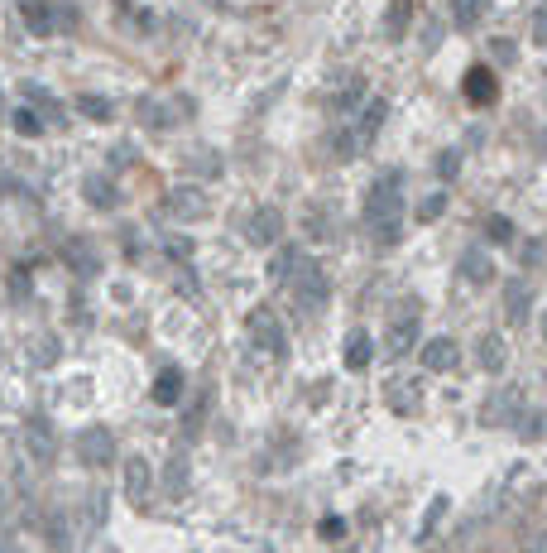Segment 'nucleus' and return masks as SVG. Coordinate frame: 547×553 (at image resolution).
Returning a JSON list of instances; mask_svg holds the SVG:
<instances>
[{"mask_svg": "<svg viewBox=\"0 0 547 553\" xmlns=\"http://www.w3.org/2000/svg\"><path fill=\"white\" fill-rule=\"evenodd\" d=\"M365 222H370V236L380 246H394L399 231H403V174L389 169L384 178L370 183L365 193Z\"/></svg>", "mask_w": 547, "mask_h": 553, "instance_id": "1", "label": "nucleus"}, {"mask_svg": "<svg viewBox=\"0 0 547 553\" xmlns=\"http://www.w3.org/2000/svg\"><path fill=\"white\" fill-rule=\"evenodd\" d=\"M288 289H293V304L303 308V313H322L327 308V298H332V284H327V275H322V265L317 260H298V270H293V279H288Z\"/></svg>", "mask_w": 547, "mask_h": 553, "instance_id": "2", "label": "nucleus"}, {"mask_svg": "<svg viewBox=\"0 0 547 553\" xmlns=\"http://www.w3.org/2000/svg\"><path fill=\"white\" fill-rule=\"evenodd\" d=\"M245 327H250V342L260 351H269V357H283L288 351V332H283V323H279V313L274 308H254L245 317Z\"/></svg>", "mask_w": 547, "mask_h": 553, "instance_id": "3", "label": "nucleus"}, {"mask_svg": "<svg viewBox=\"0 0 547 553\" xmlns=\"http://www.w3.org/2000/svg\"><path fill=\"white\" fill-rule=\"evenodd\" d=\"M25 447H29V457L39 462V467H48L58 457V428H54V418L48 414H29L25 418Z\"/></svg>", "mask_w": 547, "mask_h": 553, "instance_id": "4", "label": "nucleus"}, {"mask_svg": "<svg viewBox=\"0 0 547 553\" xmlns=\"http://www.w3.org/2000/svg\"><path fill=\"white\" fill-rule=\"evenodd\" d=\"M164 212L178 216V222H202V216L212 212V203H207V193H202L197 183H178V188H168Z\"/></svg>", "mask_w": 547, "mask_h": 553, "instance_id": "5", "label": "nucleus"}, {"mask_svg": "<svg viewBox=\"0 0 547 553\" xmlns=\"http://www.w3.org/2000/svg\"><path fill=\"white\" fill-rule=\"evenodd\" d=\"M418 342V298L408 304L394 323H389V332H384V351L389 357H408V347Z\"/></svg>", "mask_w": 547, "mask_h": 553, "instance_id": "6", "label": "nucleus"}, {"mask_svg": "<svg viewBox=\"0 0 547 553\" xmlns=\"http://www.w3.org/2000/svg\"><path fill=\"white\" fill-rule=\"evenodd\" d=\"M245 236H250L254 246H279V236H283V212L274 207V203L254 207L250 222H245Z\"/></svg>", "mask_w": 547, "mask_h": 553, "instance_id": "7", "label": "nucleus"}, {"mask_svg": "<svg viewBox=\"0 0 547 553\" xmlns=\"http://www.w3.org/2000/svg\"><path fill=\"white\" fill-rule=\"evenodd\" d=\"M77 457L87 462V467H106L115 457V438H111V428H82L77 433Z\"/></svg>", "mask_w": 547, "mask_h": 553, "instance_id": "8", "label": "nucleus"}, {"mask_svg": "<svg viewBox=\"0 0 547 553\" xmlns=\"http://www.w3.org/2000/svg\"><path fill=\"white\" fill-rule=\"evenodd\" d=\"M20 20H25L29 35H39V39L58 35V5H54V0H25V5H20Z\"/></svg>", "mask_w": 547, "mask_h": 553, "instance_id": "9", "label": "nucleus"}, {"mask_svg": "<svg viewBox=\"0 0 547 553\" xmlns=\"http://www.w3.org/2000/svg\"><path fill=\"white\" fill-rule=\"evenodd\" d=\"M82 197H87L92 207H101V212L121 207V188H115V178H106V174H87V178H82Z\"/></svg>", "mask_w": 547, "mask_h": 553, "instance_id": "10", "label": "nucleus"}, {"mask_svg": "<svg viewBox=\"0 0 547 553\" xmlns=\"http://www.w3.org/2000/svg\"><path fill=\"white\" fill-rule=\"evenodd\" d=\"M461 92H466V102H471V106H490L494 96H500V82H494V73L481 63V68H471V73H466Z\"/></svg>", "mask_w": 547, "mask_h": 553, "instance_id": "11", "label": "nucleus"}, {"mask_svg": "<svg viewBox=\"0 0 547 553\" xmlns=\"http://www.w3.org/2000/svg\"><path fill=\"white\" fill-rule=\"evenodd\" d=\"M183 390H187V380H183V371L178 366H164L159 371V380H154V405H164V409H174V405H183Z\"/></svg>", "mask_w": 547, "mask_h": 553, "instance_id": "12", "label": "nucleus"}, {"mask_svg": "<svg viewBox=\"0 0 547 553\" xmlns=\"http://www.w3.org/2000/svg\"><path fill=\"white\" fill-rule=\"evenodd\" d=\"M456 361H461V347L452 337H427L423 342V366L427 371H452Z\"/></svg>", "mask_w": 547, "mask_h": 553, "instance_id": "13", "label": "nucleus"}, {"mask_svg": "<svg viewBox=\"0 0 547 553\" xmlns=\"http://www.w3.org/2000/svg\"><path fill=\"white\" fill-rule=\"evenodd\" d=\"M134 121H140L144 130H168L174 126V111H168L159 96H134Z\"/></svg>", "mask_w": 547, "mask_h": 553, "instance_id": "14", "label": "nucleus"}, {"mask_svg": "<svg viewBox=\"0 0 547 553\" xmlns=\"http://www.w3.org/2000/svg\"><path fill=\"white\" fill-rule=\"evenodd\" d=\"M149 486H154L149 462H144V457H130V462H125V496L134 500V506H144V500H149Z\"/></svg>", "mask_w": 547, "mask_h": 553, "instance_id": "15", "label": "nucleus"}, {"mask_svg": "<svg viewBox=\"0 0 547 553\" xmlns=\"http://www.w3.org/2000/svg\"><path fill=\"white\" fill-rule=\"evenodd\" d=\"M63 260L73 265L77 275H96V265H101L96 250H92V241H82V236H67L63 241Z\"/></svg>", "mask_w": 547, "mask_h": 553, "instance_id": "16", "label": "nucleus"}, {"mask_svg": "<svg viewBox=\"0 0 547 553\" xmlns=\"http://www.w3.org/2000/svg\"><path fill=\"white\" fill-rule=\"evenodd\" d=\"M461 279L466 284H490L494 279V260H490V250H466V256H461Z\"/></svg>", "mask_w": 547, "mask_h": 553, "instance_id": "17", "label": "nucleus"}, {"mask_svg": "<svg viewBox=\"0 0 547 553\" xmlns=\"http://www.w3.org/2000/svg\"><path fill=\"white\" fill-rule=\"evenodd\" d=\"M384 116H389V102H384V96H370L365 111H361V121H355V136H361V145H370L374 136H380Z\"/></svg>", "mask_w": 547, "mask_h": 553, "instance_id": "18", "label": "nucleus"}, {"mask_svg": "<svg viewBox=\"0 0 547 553\" xmlns=\"http://www.w3.org/2000/svg\"><path fill=\"white\" fill-rule=\"evenodd\" d=\"M370 361H374V337L365 327H355L346 337V371H365Z\"/></svg>", "mask_w": 547, "mask_h": 553, "instance_id": "19", "label": "nucleus"}, {"mask_svg": "<svg viewBox=\"0 0 547 553\" xmlns=\"http://www.w3.org/2000/svg\"><path fill=\"white\" fill-rule=\"evenodd\" d=\"M475 357H481V366L490 376H500L504 366H509V347H504V337H494V332H485L481 337V347H475Z\"/></svg>", "mask_w": 547, "mask_h": 553, "instance_id": "20", "label": "nucleus"}, {"mask_svg": "<svg viewBox=\"0 0 547 553\" xmlns=\"http://www.w3.org/2000/svg\"><path fill=\"white\" fill-rule=\"evenodd\" d=\"M528 304H533L528 284L523 279H509L504 284V313H509V323H528Z\"/></svg>", "mask_w": 547, "mask_h": 553, "instance_id": "21", "label": "nucleus"}, {"mask_svg": "<svg viewBox=\"0 0 547 553\" xmlns=\"http://www.w3.org/2000/svg\"><path fill=\"white\" fill-rule=\"evenodd\" d=\"M25 102L39 116H48V121H63V106L54 102V92H48V87H39V82H25Z\"/></svg>", "mask_w": 547, "mask_h": 553, "instance_id": "22", "label": "nucleus"}, {"mask_svg": "<svg viewBox=\"0 0 547 553\" xmlns=\"http://www.w3.org/2000/svg\"><path fill=\"white\" fill-rule=\"evenodd\" d=\"M485 15V0H452V25L456 29H475Z\"/></svg>", "mask_w": 547, "mask_h": 553, "instance_id": "23", "label": "nucleus"}, {"mask_svg": "<svg viewBox=\"0 0 547 553\" xmlns=\"http://www.w3.org/2000/svg\"><path fill=\"white\" fill-rule=\"evenodd\" d=\"M389 405H394L399 414H413V409H418V385H408V380H389Z\"/></svg>", "mask_w": 547, "mask_h": 553, "instance_id": "24", "label": "nucleus"}, {"mask_svg": "<svg viewBox=\"0 0 547 553\" xmlns=\"http://www.w3.org/2000/svg\"><path fill=\"white\" fill-rule=\"evenodd\" d=\"M447 510H452V500H447V496H433V506H427L423 525H418V539H433V534H437V525L447 519Z\"/></svg>", "mask_w": 547, "mask_h": 553, "instance_id": "25", "label": "nucleus"}, {"mask_svg": "<svg viewBox=\"0 0 547 553\" xmlns=\"http://www.w3.org/2000/svg\"><path fill=\"white\" fill-rule=\"evenodd\" d=\"M10 121H15V130H20L25 140H39V136H44V116L34 111V106H20V111L10 116Z\"/></svg>", "mask_w": 547, "mask_h": 553, "instance_id": "26", "label": "nucleus"}, {"mask_svg": "<svg viewBox=\"0 0 547 553\" xmlns=\"http://www.w3.org/2000/svg\"><path fill=\"white\" fill-rule=\"evenodd\" d=\"M77 111L87 116V121H111V116H115V106L106 102V96H96V92H87V96H77Z\"/></svg>", "mask_w": 547, "mask_h": 553, "instance_id": "27", "label": "nucleus"}, {"mask_svg": "<svg viewBox=\"0 0 547 553\" xmlns=\"http://www.w3.org/2000/svg\"><path fill=\"white\" fill-rule=\"evenodd\" d=\"M298 260H303V256H298V246H283L279 256H274V265H269V275H274V279H293V270H298Z\"/></svg>", "mask_w": 547, "mask_h": 553, "instance_id": "28", "label": "nucleus"}, {"mask_svg": "<svg viewBox=\"0 0 547 553\" xmlns=\"http://www.w3.org/2000/svg\"><path fill=\"white\" fill-rule=\"evenodd\" d=\"M442 212H447V193H427L423 203H418V212H413V216H418V222L427 226V222H437Z\"/></svg>", "mask_w": 547, "mask_h": 553, "instance_id": "29", "label": "nucleus"}, {"mask_svg": "<svg viewBox=\"0 0 547 553\" xmlns=\"http://www.w3.org/2000/svg\"><path fill=\"white\" fill-rule=\"evenodd\" d=\"M384 35H389V39H403V35H408V0H394V5H389Z\"/></svg>", "mask_w": 547, "mask_h": 553, "instance_id": "30", "label": "nucleus"}, {"mask_svg": "<svg viewBox=\"0 0 547 553\" xmlns=\"http://www.w3.org/2000/svg\"><path fill=\"white\" fill-rule=\"evenodd\" d=\"M485 236H490L494 246H509V241H514V222H509V216H490V222H485Z\"/></svg>", "mask_w": 547, "mask_h": 553, "instance_id": "31", "label": "nucleus"}, {"mask_svg": "<svg viewBox=\"0 0 547 553\" xmlns=\"http://www.w3.org/2000/svg\"><path fill=\"white\" fill-rule=\"evenodd\" d=\"M519 438H523V443L547 438V409H542V414H528V424H519Z\"/></svg>", "mask_w": 547, "mask_h": 553, "instance_id": "32", "label": "nucleus"}, {"mask_svg": "<svg viewBox=\"0 0 547 553\" xmlns=\"http://www.w3.org/2000/svg\"><path fill=\"white\" fill-rule=\"evenodd\" d=\"M29 357H34V366H54L58 361V337H39Z\"/></svg>", "mask_w": 547, "mask_h": 553, "instance_id": "33", "label": "nucleus"}, {"mask_svg": "<svg viewBox=\"0 0 547 553\" xmlns=\"http://www.w3.org/2000/svg\"><path fill=\"white\" fill-rule=\"evenodd\" d=\"M461 174V149H442V155H437V178H456Z\"/></svg>", "mask_w": 547, "mask_h": 553, "instance_id": "34", "label": "nucleus"}, {"mask_svg": "<svg viewBox=\"0 0 547 553\" xmlns=\"http://www.w3.org/2000/svg\"><path fill=\"white\" fill-rule=\"evenodd\" d=\"M317 534H322L327 544H341V539H346V519H341V515H327V519L317 525Z\"/></svg>", "mask_w": 547, "mask_h": 553, "instance_id": "35", "label": "nucleus"}, {"mask_svg": "<svg viewBox=\"0 0 547 553\" xmlns=\"http://www.w3.org/2000/svg\"><path fill=\"white\" fill-rule=\"evenodd\" d=\"M361 102H365V87H361V82H351L346 92H336V111H355Z\"/></svg>", "mask_w": 547, "mask_h": 553, "instance_id": "36", "label": "nucleus"}, {"mask_svg": "<svg viewBox=\"0 0 547 553\" xmlns=\"http://www.w3.org/2000/svg\"><path fill=\"white\" fill-rule=\"evenodd\" d=\"M490 54H494V63H504V68H509L514 54H519V44L514 39H490Z\"/></svg>", "mask_w": 547, "mask_h": 553, "instance_id": "37", "label": "nucleus"}, {"mask_svg": "<svg viewBox=\"0 0 547 553\" xmlns=\"http://www.w3.org/2000/svg\"><path fill=\"white\" fill-rule=\"evenodd\" d=\"M202 414H207V395L193 405V414H187V438H197V428H202Z\"/></svg>", "mask_w": 547, "mask_h": 553, "instance_id": "38", "label": "nucleus"}, {"mask_svg": "<svg viewBox=\"0 0 547 553\" xmlns=\"http://www.w3.org/2000/svg\"><path fill=\"white\" fill-rule=\"evenodd\" d=\"M168 256H193V241H187V236H174V241H168Z\"/></svg>", "mask_w": 547, "mask_h": 553, "instance_id": "39", "label": "nucleus"}, {"mask_svg": "<svg viewBox=\"0 0 547 553\" xmlns=\"http://www.w3.org/2000/svg\"><path fill=\"white\" fill-rule=\"evenodd\" d=\"M533 44H547V10L533 15Z\"/></svg>", "mask_w": 547, "mask_h": 553, "instance_id": "40", "label": "nucleus"}, {"mask_svg": "<svg viewBox=\"0 0 547 553\" xmlns=\"http://www.w3.org/2000/svg\"><path fill=\"white\" fill-rule=\"evenodd\" d=\"M523 553H547V529H542V534H533V539L523 544Z\"/></svg>", "mask_w": 547, "mask_h": 553, "instance_id": "41", "label": "nucleus"}, {"mask_svg": "<svg viewBox=\"0 0 547 553\" xmlns=\"http://www.w3.org/2000/svg\"><path fill=\"white\" fill-rule=\"evenodd\" d=\"M538 256H542V246H538V241H528V246H523V265H533Z\"/></svg>", "mask_w": 547, "mask_h": 553, "instance_id": "42", "label": "nucleus"}, {"mask_svg": "<svg viewBox=\"0 0 547 553\" xmlns=\"http://www.w3.org/2000/svg\"><path fill=\"white\" fill-rule=\"evenodd\" d=\"M538 332H542V342H547V308L538 313Z\"/></svg>", "mask_w": 547, "mask_h": 553, "instance_id": "43", "label": "nucleus"}]
</instances>
